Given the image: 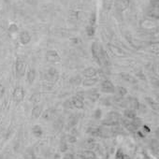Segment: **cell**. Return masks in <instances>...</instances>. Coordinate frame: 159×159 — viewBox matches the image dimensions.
<instances>
[{"instance_id":"6da1fadb","label":"cell","mask_w":159,"mask_h":159,"mask_svg":"<svg viewBox=\"0 0 159 159\" xmlns=\"http://www.w3.org/2000/svg\"><path fill=\"white\" fill-rule=\"evenodd\" d=\"M102 90H103L104 92H108V93L113 92L114 86H113V84H112L110 81H105V82H103V84H102Z\"/></svg>"},{"instance_id":"3957f363","label":"cell","mask_w":159,"mask_h":159,"mask_svg":"<svg viewBox=\"0 0 159 159\" xmlns=\"http://www.w3.org/2000/svg\"><path fill=\"white\" fill-rule=\"evenodd\" d=\"M27 79L29 80V82L32 83L33 80L35 79V72L33 70H31L30 72H28V76H27Z\"/></svg>"},{"instance_id":"7a4b0ae2","label":"cell","mask_w":159,"mask_h":159,"mask_svg":"<svg viewBox=\"0 0 159 159\" xmlns=\"http://www.w3.org/2000/svg\"><path fill=\"white\" fill-rule=\"evenodd\" d=\"M17 71H18L19 74H23L24 73V71H25V66H24L23 63L18 62V64H17Z\"/></svg>"}]
</instances>
